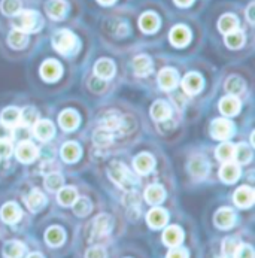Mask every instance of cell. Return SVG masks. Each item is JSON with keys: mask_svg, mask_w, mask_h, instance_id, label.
Instances as JSON below:
<instances>
[{"mask_svg": "<svg viewBox=\"0 0 255 258\" xmlns=\"http://www.w3.org/2000/svg\"><path fill=\"white\" fill-rule=\"evenodd\" d=\"M45 26L43 15L37 9H23L11 20V27L27 35H36Z\"/></svg>", "mask_w": 255, "mask_h": 258, "instance_id": "cell-1", "label": "cell"}, {"mask_svg": "<svg viewBox=\"0 0 255 258\" xmlns=\"http://www.w3.org/2000/svg\"><path fill=\"white\" fill-rule=\"evenodd\" d=\"M51 45L52 48L65 55V57H73L81 49V40L78 35L71 29H58L51 36Z\"/></svg>", "mask_w": 255, "mask_h": 258, "instance_id": "cell-2", "label": "cell"}, {"mask_svg": "<svg viewBox=\"0 0 255 258\" xmlns=\"http://www.w3.org/2000/svg\"><path fill=\"white\" fill-rule=\"evenodd\" d=\"M108 173H109L110 181H113L118 186L124 189H133L138 185L136 176L122 163H118V161L112 163L108 169Z\"/></svg>", "mask_w": 255, "mask_h": 258, "instance_id": "cell-3", "label": "cell"}, {"mask_svg": "<svg viewBox=\"0 0 255 258\" xmlns=\"http://www.w3.org/2000/svg\"><path fill=\"white\" fill-rule=\"evenodd\" d=\"M161 15L154 11V9H146L144 11L139 18H138V29L144 33V35H155L160 32L161 29Z\"/></svg>", "mask_w": 255, "mask_h": 258, "instance_id": "cell-4", "label": "cell"}, {"mask_svg": "<svg viewBox=\"0 0 255 258\" xmlns=\"http://www.w3.org/2000/svg\"><path fill=\"white\" fill-rule=\"evenodd\" d=\"M105 32L115 39H124L132 33V24L124 17H110L103 24Z\"/></svg>", "mask_w": 255, "mask_h": 258, "instance_id": "cell-5", "label": "cell"}, {"mask_svg": "<svg viewBox=\"0 0 255 258\" xmlns=\"http://www.w3.org/2000/svg\"><path fill=\"white\" fill-rule=\"evenodd\" d=\"M43 11L51 21L60 23V21H65L66 17L69 15L71 5L68 0H45Z\"/></svg>", "mask_w": 255, "mask_h": 258, "instance_id": "cell-6", "label": "cell"}, {"mask_svg": "<svg viewBox=\"0 0 255 258\" xmlns=\"http://www.w3.org/2000/svg\"><path fill=\"white\" fill-rule=\"evenodd\" d=\"M191 40H193V30L186 24L178 23V24L170 27L169 42L175 48H185V46H188L191 43Z\"/></svg>", "mask_w": 255, "mask_h": 258, "instance_id": "cell-7", "label": "cell"}, {"mask_svg": "<svg viewBox=\"0 0 255 258\" xmlns=\"http://www.w3.org/2000/svg\"><path fill=\"white\" fill-rule=\"evenodd\" d=\"M217 27H218L219 33L221 35H228L231 32H236L240 29V20L236 14L233 12H225L222 14L218 18V23H217Z\"/></svg>", "mask_w": 255, "mask_h": 258, "instance_id": "cell-8", "label": "cell"}, {"mask_svg": "<svg viewBox=\"0 0 255 258\" xmlns=\"http://www.w3.org/2000/svg\"><path fill=\"white\" fill-rule=\"evenodd\" d=\"M6 43L9 45V48L17 49V51L26 49L30 45V35L11 27V30L6 35Z\"/></svg>", "mask_w": 255, "mask_h": 258, "instance_id": "cell-9", "label": "cell"}, {"mask_svg": "<svg viewBox=\"0 0 255 258\" xmlns=\"http://www.w3.org/2000/svg\"><path fill=\"white\" fill-rule=\"evenodd\" d=\"M211 135H212V138H215L218 141L230 139L233 135V122L225 118L215 119L211 125Z\"/></svg>", "mask_w": 255, "mask_h": 258, "instance_id": "cell-10", "label": "cell"}, {"mask_svg": "<svg viewBox=\"0 0 255 258\" xmlns=\"http://www.w3.org/2000/svg\"><path fill=\"white\" fill-rule=\"evenodd\" d=\"M63 74V68L61 64L54 60V58H48L42 63L40 66V76L46 81V82H54L57 81Z\"/></svg>", "mask_w": 255, "mask_h": 258, "instance_id": "cell-11", "label": "cell"}, {"mask_svg": "<svg viewBox=\"0 0 255 258\" xmlns=\"http://www.w3.org/2000/svg\"><path fill=\"white\" fill-rule=\"evenodd\" d=\"M188 170L191 173V176L194 179H205L209 173V163L205 157L202 155H196L191 158L189 164H188Z\"/></svg>", "mask_w": 255, "mask_h": 258, "instance_id": "cell-12", "label": "cell"}, {"mask_svg": "<svg viewBox=\"0 0 255 258\" xmlns=\"http://www.w3.org/2000/svg\"><path fill=\"white\" fill-rule=\"evenodd\" d=\"M110 228H112V220H110V217L106 215V214H102V215L96 217L93 224H91V236H93V239L108 236Z\"/></svg>", "mask_w": 255, "mask_h": 258, "instance_id": "cell-13", "label": "cell"}, {"mask_svg": "<svg viewBox=\"0 0 255 258\" xmlns=\"http://www.w3.org/2000/svg\"><path fill=\"white\" fill-rule=\"evenodd\" d=\"M254 189L251 186H240L236 189V192L233 196V200L239 208H251L254 203Z\"/></svg>", "mask_w": 255, "mask_h": 258, "instance_id": "cell-14", "label": "cell"}, {"mask_svg": "<svg viewBox=\"0 0 255 258\" xmlns=\"http://www.w3.org/2000/svg\"><path fill=\"white\" fill-rule=\"evenodd\" d=\"M182 88L185 93L188 94H197L202 91L203 88V79L202 76L196 72H189V74L185 75L182 81Z\"/></svg>", "mask_w": 255, "mask_h": 258, "instance_id": "cell-15", "label": "cell"}, {"mask_svg": "<svg viewBox=\"0 0 255 258\" xmlns=\"http://www.w3.org/2000/svg\"><path fill=\"white\" fill-rule=\"evenodd\" d=\"M37 154H39L37 148L32 142H29V141H23L17 147V158L21 163H32L37 157Z\"/></svg>", "mask_w": 255, "mask_h": 258, "instance_id": "cell-16", "label": "cell"}, {"mask_svg": "<svg viewBox=\"0 0 255 258\" xmlns=\"http://www.w3.org/2000/svg\"><path fill=\"white\" fill-rule=\"evenodd\" d=\"M33 133L39 141L48 142L54 136V125L48 119H37L33 125Z\"/></svg>", "mask_w": 255, "mask_h": 258, "instance_id": "cell-17", "label": "cell"}, {"mask_svg": "<svg viewBox=\"0 0 255 258\" xmlns=\"http://www.w3.org/2000/svg\"><path fill=\"white\" fill-rule=\"evenodd\" d=\"M183 240V231L178 225H170L164 230L163 233V242L170 246V248H176L182 243Z\"/></svg>", "mask_w": 255, "mask_h": 258, "instance_id": "cell-18", "label": "cell"}, {"mask_svg": "<svg viewBox=\"0 0 255 258\" xmlns=\"http://www.w3.org/2000/svg\"><path fill=\"white\" fill-rule=\"evenodd\" d=\"M178 72L175 69L170 68H164L160 74H158V85L163 90H173L178 85Z\"/></svg>", "mask_w": 255, "mask_h": 258, "instance_id": "cell-19", "label": "cell"}, {"mask_svg": "<svg viewBox=\"0 0 255 258\" xmlns=\"http://www.w3.org/2000/svg\"><path fill=\"white\" fill-rule=\"evenodd\" d=\"M239 176H240V167H239V164L231 163V161L222 164V167L219 170V178L224 182L233 184V182H236L239 179Z\"/></svg>", "mask_w": 255, "mask_h": 258, "instance_id": "cell-20", "label": "cell"}, {"mask_svg": "<svg viewBox=\"0 0 255 258\" xmlns=\"http://www.w3.org/2000/svg\"><path fill=\"white\" fill-rule=\"evenodd\" d=\"M23 9H24L23 0H0V14L9 20H12Z\"/></svg>", "mask_w": 255, "mask_h": 258, "instance_id": "cell-21", "label": "cell"}, {"mask_svg": "<svg viewBox=\"0 0 255 258\" xmlns=\"http://www.w3.org/2000/svg\"><path fill=\"white\" fill-rule=\"evenodd\" d=\"M214 221H215L217 227L222 228V230H227V228H230V227L234 225L236 215H234V212L230 208H221L218 212L215 214Z\"/></svg>", "mask_w": 255, "mask_h": 258, "instance_id": "cell-22", "label": "cell"}, {"mask_svg": "<svg viewBox=\"0 0 255 258\" xmlns=\"http://www.w3.org/2000/svg\"><path fill=\"white\" fill-rule=\"evenodd\" d=\"M167 220H169V215L161 208H154L146 215V221L149 224V227H152V228H161V227H164Z\"/></svg>", "mask_w": 255, "mask_h": 258, "instance_id": "cell-23", "label": "cell"}, {"mask_svg": "<svg viewBox=\"0 0 255 258\" xmlns=\"http://www.w3.org/2000/svg\"><path fill=\"white\" fill-rule=\"evenodd\" d=\"M133 166H135V169H136L138 173L145 175V173H149V172L154 169L155 161H154V157H152L151 154L144 152V154H139V155L133 160Z\"/></svg>", "mask_w": 255, "mask_h": 258, "instance_id": "cell-24", "label": "cell"}, {"mask_svg": "<svg viewBox=\"0 0 255 258\" xmlns=\"http://www.w3.org/2000/svg\"><path fill=\"white\" fill-rule=\"evenodd\" d=\"M94 74L100 79H110L115 74V64L109 58H100L96 61Z\"/></svg>", "mask_w": 255, "mask_h": 258, "instance_id": "cell-25", "label": "cell"}, {"mask_svg": "<svg viewBox=\"0 0 255 258\" xmlns=\"http://www.w3.org/2000/svg\"><path fill=\"white\" fill-rule=\"evenodd\" d=\"M133 69L138 76H148L152 72V60L145 54H139L133 58Z\"/></svg>", "mask_w": 255, "mask_h": 258, "instance_id": "cell-26", "label": "cell"}, {"mask_svg": "<svg viewBox=\"0 0 255 258\" xmlns=\"http://www.w3.org/2000/svg\"><path fill=\"white\" fill-rule=\"evenodd\" d=\"M219 109H221V112H222L224 115L233 116V115L239 113V111H240V102H239L237 97H234V96H231V94H230V96H225V97H222L221 102H219Z\"/></svg>", "mask_w": 255, "mask_h": 258, "instance_id": "cell-27", "label": "cell"}, {"mask_svg": "<svg viewBox=\"0 0 255 258\" xmlns=\"http://www.w3.org/2000/svg\"><path fill=\"white\" fill-rule=\"evenodd\" d=\"M245 42H246V33L243 32V29H239L224 36V43L230 49H240L245 45Z\"/></svg>", "mask_w": 255, "mask_h": 258, "instance_id": "cell-28", "label": "cell"}, {"mask_svg": "<svg viewBox=\"0 0 255 258\" xmlns=\"http://www.w3.org/2000/svg\"><path fill=\"white\" fill-rule=\"evenodd\" d=\"M170 115H172V108L164 100H157L151 106V116L155 121H166V119H169Z\"/></svg>", "mask_w": 255, "mask_h": 258, "instance_id": "cell-29", "label": "cell"}, {"mask_svg": "<svg viewBox=\"0 0 255 258\" xmlns=\"http://www.w3.org/2000/svg\"><path fill=\"white\" fill-rule=\"evenodd\" d=\"M58 122L61 125L63 130H68V132H72L75 130L78 125H79V116L78 113L72 109H68V111L61 112L60 116H58Z\"/></svg>", "mask_w": 255, "mask_h": 258, "instance_id": "cell-30", "label": "cell"}, {"mask_svg": "<svg viewBox=\"0 0 255 258\" xmlns=\"http://www.w3.org/2000/svg\"><path fill=\"white\" fill-rule=\"evenodd\" d=\"M0 217L2 220L8 224H14V222L20 221L21 218V209L15 205V203H6L2 211H0Z\"/></svg>", "mask_w": 255, "mask_h": 258, "instance_id": "cell-31", "label": "cell"}, {"mask_svg": "<svg viewBox=\"0 0 255 258\" xmlns=\"http://www.w3.org/2000/svg\"><path fill=\"white\" fill-rule=\"evenodd\" d=\"M24 202H26V206H27L32 212H39V211L45 206L46 199H45V196H43L40 191L33 189V191L24 199Z\"/></svg>", "mask_w": 255, "mask_h": 258, "instance_id": "cell-32", "label": "cell"}, {"mask_svg": "<svg viewBox=\"0 0 255 258\" xmlns=\"http://www.w3.org/2000/svg\"><path fill=\"white\" fill-rule=\"evenodd\" d=\"M166 197V191L161 185H149L145 189V200L151 205H160Z\"/></svg>", "mask_w": 255, "mask_h": 258, "instance_id": "cell-33", "label": "cell"}, {"mask_svg": "<svg viewBox=\"0 0 255 258\" xmlns=\"http://www.w3.org/2000/svg\"><path fill=\"white\" fill-rule=\"evenodd\" d=\"M26 252V246L21 242L11 240L3 246V257L5 258H21Z\"/></svg>", "mask_w": 255, "mask_h": 258, "instance_id": "cell-34", "label": "cell"}, {"mask_svg": "<svg viewBox=\"0 0 255 258\" xmlns=\"http://www.w3.org/2000/svg\"><path fill=\"white\" fill-rule=\"evenodd\" d=\"M45 239H46V243L48 245H51V246H60L65 242V239H66V233L60 227H51V228L46 230Z\"/></svg>", "mask_w": 255, "mask_h": 258, "instance_id": "cell-35", "label": "cell"}, {"mask_svg": "<svg viewBox=\"0 0 255 258\" xmlns=\"http://www.w3.org/2000/svg\"><path fill=\"white\" fill-rule=\"evenodd\" d=\"M225 90L227 93H230L231 96H239L245 91V82L240 76L237 75H233L227 79L225 82Z\"/></svg>", "mask_w": 255, "mask_h": 258, "instance_id": "cell-36", "label": "cell"}, {"mask_svg": "<svg viewBox=\"0 0 255 258\" xmlns=\"http://www.w3.org/2000/svg\"><path fill=\"white\" fill-rule=\"evenodd\" d=\"M58 203L61 206H72L75 203V200L78 199V192L73 186H61L58 189Z\"/></svg>", "mask_w": 255, "mask_h": 258, "instance_id": "cell-37", "label": "cell"}, {"mask_svg": "<svg viewBox=\"0 0 255 258\" xmlns=\"http://www.w3.org/2000/svg\"><path fill=\"white\" fill-rule=\"evenodd\" d=\"M81 157V148L75 142H68L61 147V158L66 163H73Z\"/></svg>", "mask_w": 255, "mask_h": 258, "instance_id": "cell-38", "label": "cell"}, {"mask_svg": "<svg viewBox=\"0 0 255 258\" xmlns=\"http://www.w3.org/2000/svg\"><path fill=\"white\" fill-rule=\"evenodd\" d=\"M20 113L21 111L18 108H14V106H9L6 109H3L0 118H2V122L9 125V127H14L20 122Z\"/></svg>", "mask_w": 255, "mask_h": 258, "instance_id": "cell-39", "label": "cell"}, {"mask_svg": "<svg viewBox=\"0 0 255 258\" xmlns=\"http://www.w3.org/2000/svg\"><path fill=\"white\" fill-rule=\"evenodd\" d=\"M252 158V151L246 144H239L234 147V160L239 164H246Z\"/></svg>", "mask_w": 255, "mask_h": 258, "instance_id": "cell-40", "label": "cell"}, {"mask_svg": "<svg viewBox=\"0 0 255 258\" xmlns=\"http://www.w3.org/2000/svg\"><path fill=\"white\" fill-rule=\"evenodd\" d=\"M217 158L224 161V163H228L231 160H234V145L230 144V142H224L217 148V152H215Z\"/></svg>", "mask_w": 255, "mask_h": 258, "instance_id": "cell-41", "label": "cell"}, {"mask_svg": "<svg viewBox=\"0 0 255 258\" xmlns=\"http://www.w3.org/2000/svg\"><path fill=\"white\" fill-rule=\"evenodd\" d=\"M113 138H115V133H112L109 130H106V128H103V127H99L96 132H94V144L96 145H99V147H106V145H109L110 142L113 141Z\"/></svg>", "mask_w": 255, "mask_h": 258, "instance_id": "cell-42", "label": "cell"}, {"mask_svg": "<svg viewBox=\"0 0 255 258\" xmlns=\"http://www.w3.org/2000/svg\"><path fill=\"white\" fill-rule=\"evenodd\" d=\"M63 185H65V178L58 172L48 173L45 178V186L49 191H58Z\"/></svg>", "mask_w": 255, "mask_h": 258, "instance_id": "cell-43", "label": "cell"}, {"mask_svg": "<svg viewBox=\"0 0 255 258\" xmlns=\"http://www.w3.org/2000/svg\"><path fill=\"white\" fill-rule=\"evenodd\" d=\"M72 206L75 215H78V217H87V215L91 212V203H90V200L85 199V197L76 199Z\"/></svg>", "mask_w": 255, "mask_h": 258, "instance_id": "cell-44", "label": "cell"}, {"mask_svg": "<svg viewBox=\"0 0 255 258\" xmlns=\"http://www.w3.org/2000/svg\"><path fill=\"white\" fill-rule=\"evenodd\" d=\"M37 119H39V113L35 108H32V106H29V108H24L21 113H20V121H21V124L23 125H35V122H36Z\"/></svg>", "mask_w": 255, "mask_h": 258, "instance_id": "cell-45", "label": "cell"}, {"mask_svg": "<svg viewBox=\"0 0 255 258\" xmlns=\"http://www.w3.org/2000/svg\"><path fill=\"white\" fill-rule=\"evenodd\" d=\"M240 243L236 240V239H233V237H227L224 242H222V252H224V255L228 258V257H233V254L236 252V249H237V246H239Z\"/></svg>", "mask_w": 255, "mask_h": 258, "instance_id": "cell-46", "label": "cell"}, {"mask_svg": "<svg viewBox=\"0 0 255 258\" xmlns=\"http://www.w3.org/2000/svg\"><path fill=\"white\" fill-rule=\"evenodd\" d=\"M234 258H254V249L249 245H239L236 252L233 254Z\"/></svg>", "mask_w": 255, "mask_h": 258, "instance_id": "cell-47", "label": "cell"}, {"mask_svg": "<svg viewBox=\"0 0 255 258\" xmlns=\"http://www.w3.org/2000/svg\"><path fill=\"white\" fill-rule=\"evenodd\" d=\"M85 258H106V251L100 246H94L87 251Z\"/></svg>", "mask_w": 255, "mask_h": 258, "instance_id": "cell-48", "label": "cell"}, {"mask_svg": "<svg viewBox=\"0 0 255 258\" xmlns=\"http://www.w3.org/2000/svg\"><path fill=\"white\" fill-rule=\"evenodd\" d=\"M14 133H12V128L3 122H0V141H9L12 139Z\"/></svg>", "mask_w": 255, "mask_h": 258, "instance_id": "cell-49", "label": "cell"}, {"mask_svg": "<svg viewBox=\"0 0 255 258\" xmlns=\"http://www.w3.org/2000/svg\"><path fill=\"white\" fill-rule=\"evenodd\" d=\"M12 154V144L9 141H0V157L8 158Z\"/></svg>", "mask_w": 255, "mask_h": 258, "instance_id": "cell-50", "label": "cell"}, {"mask_svg": "<svg viewBox=\"0 0 255 258\" xmlns=\"http://www.w3.org/2000/svg\"><path fill=\"white\" fill-rule=\"evenodd\" d=\"M166 258H188V252L183 248H173Z\"/></svg>", "mask_w": 255, "mask_h": 258, "instance_id": "cell-51", "label": "cell"}, {"mask_svg": "<svg viewBox=\"0 0 255 258\" xmlns=\"http://www.w3.org/2000/svg\"><path fill=\"white\" fill-rule=\"evenodd\" d=\"M254 11H255V3L254 2H251L249 5H248V8L245 9V18H246V21L252 26L255 21L254 18Z\"/></svg>", "mask_w": 255, "mask_h": 258, "instance_id": "cell-52", "label": "cell"}, {"mask_svg": "<svg viewBox=\"0 0 255 258\" xmlns=\"http://www.w3.org/2000/svg\"><path fill=\"white\" fill-rule=\"evenodd\" d=\"M173 3L181 9H188L196 3V0H173Z\"/></svg>", "mask_w": 255, "mask_h": 258, "instance_id": "cell-53", "label": "cell"}, {"mask_svg": "<svg viewBox=\"0 0 255 258\" xmlns=\"http://www.w3.org/2000/svg\"><path fill=\"white\" fill-rule=\"evenodd\" d=\"M115 2H116V0H97V3L102 5V6H105V8H109V6H112Z\"/></svg>", "mask_w": 255, "mask_h": 258, "instance_id": "cell-54", "label": "cell"}, {"mask_svg": "<svg viewBox=\"0 0 255 258\" xmlns=\"http://www.w3.org/2000/svg\"><path fill=\"white\" fill-rule=\"evenodd\" d=\"M27 258H43V257H42L40 254H37V252H33V254H30Z\"/></svg>", "mask_w": 255, "mask_h": 258, "instance_id": "cell-55", "label": "cell"}, {"mask_svg": "<svg viewBox=\"0 0 255 258\" xmlns=\"http://www.w3.org/2000/svg\"><path fill=\"white\" fill-rule=\"evenodd\" d=\"M221 258H227V257H221Z\"/></svg>", "mask_w": 255, "mask_h": 258, "instance_id": "cell-56", "label": "cell"}]
</instances>
